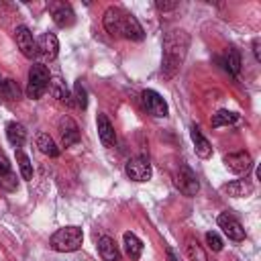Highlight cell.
I'll return each instance as SVG.
<instances>
[{"label":"cell","instance_id":"cell-26","mask_svg":"<svg viewBox=\"0 0 261 261\" xmlns=\"http://www.w3.org/2000/svg\"><path fill=\"white\" fill-rule=\"evenodd\" d=\"M224 65H226V69H228L232 75H239V71H241V55H239V51H237L234 47L228 49Z\"/></svg>","mask_w":261,"mask_h":261},{"label":"cell","instance_id":"cell-29","mask_svg":"<svg viewBox=\"0 0 261 261\" xmlns=\"http://www.w3.org/2000/svg\"><path fill=\"white\" fill-rule=\"evenodd\" d=\"M0 186H2L4 190H8V192H14V190L18 188V181H16V175H14L12 171H8L6 175H2V177H0Z\"/></svg>","mask_w":261,"mask_h":261},{"label":"cell","instance_id":"cell-22","mask_svg":"<svg viewBox=\"0 0 261 261\" xmlns=\"http://www.w3.org/2000/svg\"><path fill=\"white\" fill-rule=\"evenodd\" d=\"M6 137L10 141V145L14 147H22V143L27 141V130L20 122H8L6 124Z\"/></svg>","mask_w":261,"mask_h":261},{"label":"cell","instance_id":"cell-21","mask_svg":"<svg viewBox=\"0 0 261 261\" xmlns=\"http://www.w3.org/2000/svg\"><path fill=\"white\" fill-rule=\"evenodd\" d=\"M122 241H124V251H126V255H128L133 261L139 259L141 253H143V243L139 241V237H137L135 232L126 230V232L122 234Z\"/></svg>","mask_w":261,"mask_h":261},{"label":"cell","instance_id":"cell-3","mask_svg":"<svg viewBox=\"0 0 261 261\" xmlns=\"http://www.w3.org/2000/svg\"><path fill=\"white\" fill-rule=\"evenodd\" d=\"M49 69L43 63H35L29 69V84H27V96L31 100H39L45 90L49 88Z\"/></svg>","mask_w":261,"mask_h":261},{"label":"cell","instance_id":"cell-25","mask_svg":"<svg viewBox=\"0 0 261 261\" xmlns=\"http://www.w3.org/2000/svg\"><path fill=\"white\" fill-rule=\"evenodd\" d=\"M237 118H239V114L232 112V110H218L216 114H212L210 122H212L214 128H218V126H228V124L237 122Z\"/></svg>","mask_w":261,"mask_h":261},{"label":"cell","instance_id":"cell-17","mask_svg":"<svg viewBox=\"0 0 261 261\" xmlns=\"http://www.w3.org/2000/svg\"><path fill=\"white\" fill-rule=\"evenodd\" d=\"M222 192H226L232 198H245V196H251L253 194V184L249 179H234L230 184H224L222 186Z\"/></svg>","mask_w":261,"mask_h":261},{"label":"cell","instance_id":"cell-9","mask_svg":"<svg viewBox=\"0 0 261 261\" xmlns=\"http://www.w3.org/2000/svg\"><path fill=\"white\" fill-rule=\"evenodd\" d=\"M218 226L222 228V232H224L230 241H243V239H245V228H243V224H241L230 212L218 214Z\"/></svg>","mask_w":261,"mask_h":261},{"label":"cell","instance_id":"cell-35","mask_svg":"<svg viewBox=\"0 0 261 261\" xmlns=\"http://www.w3.org/2000/svg\"><path fill=\"white\" fill-rule=\"evenodd\" d=\"M0 84H2V82H0Z\"/></svg>","mask_w":261,"mask_h":261},{"label":"cell","instance_id":"cell-6","mask_svg":"<svg viewBox=\"0 0 261 261\" xmlns=\"http://www.w3.org/2000/svg\"><path fill=\"white\" fill-rule=\"evenodd\" d=\"M14 39H16V47L20 49V53H22L24 57L33 59V57H37V55H39L37 41H35L33 33H31V31H29L24 24L16 27V31H14Z\"/></svg>","mask_w":261,"mask_h":261},{"label":"cell","instance_id":"cell-13","mask_svg":"<svg viewBox=\"0 0 261 261\" xmlns=\"http://www.w3.org/2000/svg\"><path fill=\"white\" fill-rule=\"evenodd\" d=\"M120 37L130 39V41H143V39H145V31H143V27L139 24V20H137L135 14L124 12V16H122V33H120Z\"/></svg>","mask_w":261,"mask_h":261},{"label":"cell","instance_id":"cell-24","mask_svg":"<svg viewBox=\"0 0 261 261\" xmlns=\"http://www.w3.org/2000/svg\"><path fill=\"white\" fill-rule=\"evenodd\" d=\"M0 96L4 98V100H8V102H14V100H18L20 98V88H18V84L14 82V80H2V84H0Z\"/></svg>","mask_w":261,"mask_h":261},{"label":"cell","instance_id":"cell-5","mask_svg":"<svg viewBox=\"0 0 261 261\" xmlns=\"http://www.w3.org/2000/svg\"><path fill=\"white\" fill-rule=\"evenodd\" d=\"M124 173L133 181H147L151 179V163L147 157H130L124 165Z\"/></svg>","mask_w":261,"mask_h":261},{"label":"cell","instance_id":"cell-27","mask_svg":"<svg viewBox=\"0 0 261 261\" xmlns=\"http://www.w3.org/2000/svg\"><path fill=\"white\" fill-rule=\"evenodd\" d=\"M73 102H75V106L82 108V110L88 108V92H86V88L82 86V82H75V84H73Z\"/></svg>","mask_w":261,"mask_h":261},{"label":"cell","instance_id":"cell-28","mask_svg":"<svg viewBox=\"0 0 261 261\" xmlns=\"http://www.w3.org/2000/svg\"><path fill=\"white\" fill-rule=\"evenodd\" d=\"M16 161H18V167H20V175L24 179H31L33 177V163H31V159L22 151H16Z\"/></svg>","mask_w":261,"mask_h":261},{"label":"cell","instance_id":"cell-20","mask_svg":"<svg viewBox=\"0 0 261 261\" xmlns=\"http://www.w3.org/2000/svg\"><path fill=\"white\" fill-rule=\"evenodd\" d=\"M49 92L53 94V98H57L59 102H63V104H73V96L69 94V90H67V86H65V82L61 80V77H51L49 80Z\"/></svg>","mask_w":261,"mask_h":261},{"label":"cell","instance_id":"cell-12","mask_svg":"<svg viewBox=\"0 0 261 261\" xmlns=\"http://www.w3.org/2000/svg\"><path fill=\"white\" fill-rule=\"evenodd\" d=\"M51 16H53V22L61 29L65 27H71L73 20H75V12L73 8L67 4V2H57V4H51Z\"/></svg>","mask_w":261,"mask_h":261},{"label":"cell","instance_id":"cell-8","mask_svg":"<svg viewBox=\"0 0 261 261\" xmlns=\"http://www.w3.org/2000/svg\"><path fill=\"white\" fill-rule=\"evenodd\" d=\"M57 130H59V137H61V145L63 147H71L80 141V126L75 124V120L71 116H61L59 122H57Z\"/></svg>","mask_w":261,"mask_h":261},{"label":"cell","instance_id":"cell-31","mask_svg":"<svg viewBox=\"0 0 261 261\" xmlns=\"http://www.w3.org/2000/svg\"><path fill=\"white\" fill-rule=\"evenodd\" d=\"M175 6H177V2H173V0H171V2H165V0H157V2H155V8L161 10V12H165V10H173Z\"/></svg>","mask_w":261,"mask_h":261},{"label":"cell","instance_id":"cell-14","mask_svg":"<svg viewBox=\"0 0 261 261\" xmlns=\"http://www.w3.org/2000/svg\"><path fill=\"white\" fill-rule=\"evenodd\" d=\"M37 49H39V55H43L45 59L53 61L57 57V53H59V41H57V37L53 33H45V35L39 37Z\"/></svg>","mask_w":261,"mask_h":261},{"label":"cell","instance_id":"cell-30","mask_svg":"<svg viewBox=\"0 0 261 261\" xmlns=\"http://www.w3.org/2000/svg\"><path fill=\"white\" fill-rule=\"evenodd\" d=\"M206 243H208V247H210L212 251H220V249H222V239H220L214 230H208V232H206Z\"/></svg>","mask_w":261,"mask_h":261},{"label":"cell","instance_id":"cell-2","mask_svg":"<svg viewBox=\"0 0 261 261\" xmlns=\"http://www.w3.org/2000/svg\"><path fill=\"white\" fill-rule=\"evenodd\" d=\"M82 241H84V232L80 226H63L51 234L49 245L57 253H71L82 247Z\"/></svg>","mask_w":261,"mask_h":261},{"label":"cell","instance_id":"cell-32","mask_svg":"<svg viewBox=\"0 0 261 261\" xmlns=\"http://www.w3.org/2000/svg\"><path fill=\"white\" fill-rule=\"evenodd\" d=\"M8 171H12V169H10V163H8V159H6L4 155H0V177L6 175Z\"/></svg>","mask_w":261,"mask_h":261},{"label":"cell","instance_id":"cell-4","mask_svg":"<svg viewBox=\"0 0 261 261\" xmlns=\"http://www.w3.org/2000/svg\"><path fill=\"white\" fill-rule=\"evenodd\" d=\"M173 186H175L184 196H196V192L200 190L198 177H196V173H194L188 165H179V169L173 173Z\"/></svg>","mask_w":261,"mask_h":261},{"label":"cell","instance_id":"cell-1","mask_svg":"<svg viewBox=\"0 0 261 261\" xmlns=\"http://www.w3.org/2000/svg\"><path fill=\"white\" fill-rule=\"evenodd\" d=\"M188 47H190V35L184 31V29H173L165 35L163 39V57H161V75L163 80H171L186 55H188Z\"/></svg>","mask_w":261,"mask_h":261},{"label":"cell","instance_id":"cell-19","mask_svg":"<svg viewBox=\"0 0 261 261\" xmlns=\"http://www.w3.org/2000/svg\"><path fill=\"white\" fill-rule=\"evenodd\" d=\"M184 249H186L188 261H208V255H206V251L202 249V245L198 243L196 237L188 234L186 241H184Z\"/></svg>","mask_w":261,"mask_h":261},{"label":"cell","instance_id":"cell-7","mask_svg":"<svg viewBox=\"0 0 261 261\" xmlns=\"http://www.w3.org/2000/svg\"><path fill=\"white\" fill-rule=\"evenodd\" d=\"M143 106L151 116H157V118H165L167 116V102L155 90H145L143 92Z\"/></svg>","mask_w":261,"mask_h":261},{"label":"cell","instance_id":"cell-33","mask_svg":"<svg viewBox=\"0 0 261 261\" xmlns=\"http://www.w3.org/2000/svg\"><path fill=\"white\" fill-rule=\"evenodd\" d=\"M253 53H255V59L261 61V51H259V39L253 41Z\"/></svg>","mask_w":261,"mask_h":261},{"label":"cell","instance_id":"cell-34","mask_svg":"<svg viewBox=\"0 0 261 261\" xmlns=\"http://www.w3.org/2000/svg\"><path fill=\"white\" fill-rule=\"evenodd\" d=\"M165 251H167V261H177V257H175V253H173V251H171L169 247H167Z\"/></svg>","mask_w":261,"mask_h":261},{"label":"cell","instance_id":"cell-10","mask_svg":"<svg viewBox=\"0 0 261 261\" xmlns=\"http://www.w3.org/2000/svg\"><path fill=\"white\" fill-rule=\"evenodd\" d=\"M224 165H226L228 171L241 175V173H247V171L251 169L253 159H251V155H249L247 151H237V153L224 155Z\"/></svg>","mask_w":261,"mask_h":261},{"label":"cell","instance_id":"cell-23","mask_svg":"<svg viewBox=\"0 0 261 261\" xmlns=\"http://www.w3.org/2000/svg\"><path fill=\"white\" fill-rule=\"evenodd\" d=\"M37 147H39L41 153H45L49 157H57L59 155V149H57L55 141L49 137V133H39L37 135Z\"/></svg>","mask_w":261,"mask_h":261},{"label":"cell","instance_id":"cell-15","mask_svg":"<svg viewBox=\"0 0 261 261\" xmlns=\"http://www.w3.org/2000/svg\"><path fill=\"white\" fill-rule=\"evenodd\" d=\"M96 126H98V137H100L102 145L108 147V149L114 147V143H116V133H114V126H112V122L108 120L106 114H98Z\"/></svg>","mask_w":261,"mask_h":261},{"label":"cell","instance_id":"cell-16","mask_svg":"<svg viewBox=\"0 0 261 261\" xmlns=\"http://www.w3.org/2000/svg\"><path fill=\"white\" fill-rule=\"evenodd\" d=\"M190 137H192V141H194V151H196L198 157H202V159L212 157V145H210V141L202 135L200 126L192 124V126H190Z\"/></svg>","mask_w":261,"mask_h":261},{"label":"cell","instance_id":"cell-18","mask_svg":"<svg viewBox=\"0 0 261 261\" xmlns=\"http://www.w3.org/2000/svg\"><path fill=\"white\" fill-rule=\"evenodd\" d=\"M98 251H100V257L104 261H120V251H118L114 239H110V237L98 239Z\"/></svg>","mask_w":261,"mask_h":261},{"label":"cell","instance_id":"cell-11","mask_svg":"<svg viewBox=\"0 0 261 261\" xmlns=\"http://www.w3.org/2000/svg\"><path fill=\"white\" fill-rule=\"evenodd\" d=\"M122 16H124V10L122 8H118V6L106 8L104 18H102V24H104V29H106V33L110 37H120V33H122Z\"/></svg>","mask_w":261,"mask_h":261}]
</instances>
